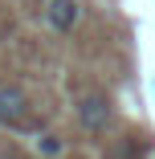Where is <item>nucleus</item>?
<instances>
[{"mask_svg": "<svg viewBox=\"0 0 155 159\" xmlns=\"http://www.w3.org/2000/svg\"><path fill=\"white\" fill-rule=\"evenodd\" d=\"M78 118L86 131H102V126L110 122V98L106 94H82V102H78Z\"/></svg>", "mask_w": 155, "mask_h": 159, "instance_id": "nucleus-1", "label": "nucleus"}, {"mask_svg": "<svg viewBox=\"0 0 155 159\" xmlns=\"http://www.w3.org/2000/svg\"><path fill=\"white\" fill-rule=\"evenodd\" d=\"M29 114V94L21 86H0V122H25Z\"/></svg>", "mask_w": 155, "mask_h": 159, "instance_id": "nucleus-2", "label": "nucleus"}, {"mask_svg": "<svg viewBox=\"0 0 155 159\" xmlns=\"http://www.w3.org/2000/svg\"><path fill=\"white\" fill-rule=\"evenodd\" d=\"M49 25L57 33H70L78 25V0H49Z\"/></svg>", "mask_w": 155, "mask_h": 159, "instance_id": "nucleus-3", "label": "nucleus"}, {"mask_svg": "<svg viewBox=\"0 0 155 159\" xmlns=\"http://www.w3.org/2000/svg\"><path fill=\"white\" fill-rule=\"evenodd\" d=\"M41 151H45V155H57V151H61V143H57V139H45V143H41Z\"/></svg>", "mask_w": 155, "mask_h": 159, "instance_id": "nucleus-4", "label": "nucleus"}]
</instances>
